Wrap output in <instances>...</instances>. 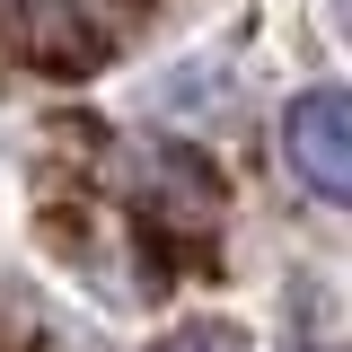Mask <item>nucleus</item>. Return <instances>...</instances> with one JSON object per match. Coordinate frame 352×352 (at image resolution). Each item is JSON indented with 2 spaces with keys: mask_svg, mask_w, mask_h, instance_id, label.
Here are the masks:
<instances>
[{
  "mask_svg": "<svg viewBox=\"0 0 352 352\" xmlns=\"http://www.w3.org/2000/svg\"><path fill=\"white\" fill-rule=\"evenodd\" d=\"M282 159L317 203H352V97L344 88H308L282 115Z\"/></svg>",
  "mask_w": 352,
  "mask_h": 352,
  "instance_id": "nucleus-1",
  "label": "nucleus"
},
{
  "mask_svg": "<svg viewBox=\"0 0 352 352\" xmlns=\"http://www.w3.org/2000/svg\"><path fill=\"white\" fill-rule=\"evenodd\" d=\"M150 352H256V344H247L229 317H185V326H168Z\"/></svg>",
  "mask_w": 352,
  "mask_h": 352,
  "instance_id": "nucleus-2",
  "label": "nucleus"
}]
</instances>
